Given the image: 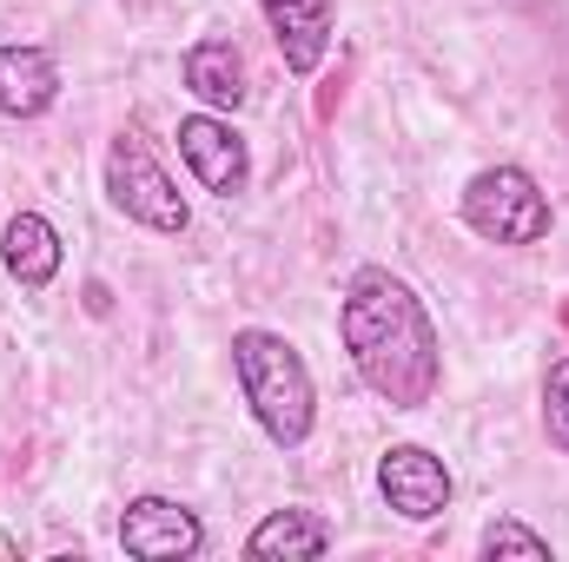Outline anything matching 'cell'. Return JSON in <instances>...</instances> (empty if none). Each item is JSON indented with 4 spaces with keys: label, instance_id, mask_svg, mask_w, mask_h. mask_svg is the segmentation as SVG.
I'll use <instances>...</instances> for the list:
<instances>
[{
    "label": "cell",
    "instance_id": "cell-13",
    "mask_svg": "<svg viewBox=\"0 0 569 562\" xmlns=\"http://www.w3.org/2000/svg\"><path fill=\"white\" fill-rule=\"evenodd\" d=\"M483 556H530L543 562L550 556V536H537L530 523H517V516H497L490 530H483Z\"/></svg>",
    "mask_w": 569,
    "mask_h": 562
},
{
    "label": "cell",
    "instance_id": "cell-2",
    "mask_svg": "<svg viewBox=\"0 0 569 562\" xmlns=\"http://www.w3.org/2000/svg\"><path fill=\"white\" fill-rule=\"evenodd\" d=\"M232 378H239V391H246L259 430H266L279 450H298V443L311 436V423H318V391H311V371H305V358H298L291 338L246 324V331L232 338Z\"/></svg>",
    "mask_w": 569,
    "mask_h": 562
},
{
    "label": "cell",
    "instance_id": "cell-12",
    "mask_svg": "<svg viewBox=\"0 0 569 562\" xmlns=\"http://www.w3.org/2000/svg\"><path fill=\"white\" fill-rule=\"evenodd\" d=\"M186 87L206 100V107H239L246 100V60H239V47L232 40H199L192 53H186Z\"/></svg>",
    "mask_w": 569,
    "mask_h": 562
},
{
    "label": "cell",
    "instance_id": "cell-10",
    "mask_svg": "<svg viewBox=\"0 0 569 562\" xmlns=\"http://www.w3.org/2000/svg\"><path fill=\"white\" fill-rule=\"evenodd\" d=\"M0 259H7V272L27 284V291H40V284L60 279V232H53V219H40V212H13L7 219V232H0Z\"/></svg>",
    "mask_w": 569,
    "mask_h": 562
},
{
    "label": "cell",
    "instance_id": "cell-5",
    "mask_svg": "<svg viewBox=\"0 0 569 562\" xmlns=\"http://www.w3.org/2000/svg\"><path fill=\"white\" fill-rule=\"evenodd\" d=\"M450 470H443V456H430L425 443H391L385 456H378V496H385V510H398L405 523H430V516H443L450 510Z\"/></svg>",
    "mask_w": 569,
    "mask_h": 562
},
{
    "label": "cell",
    "instance_id": "cell-1",
    "mask_svg": "<svg viewBox=\"0 0 569 562\" xmlns=\"http://www.w3.org/2000/svg\"><path fill=\"white\" fill-rule=\"evenodd\" d=\"M338 338L358 364V378L391 404V411H425L443 384V351H437V324H430L425 298L398 272L365 265L345 284L338 304Z\"/></svg>",
    "mask_w": 569,
    "mask_h": 562
},
{
    "label": "cell",
    "instance_id": "cell-7",
    "mask_svg": "<svg viewBox=\"0 0 569 562\" xmlns=\"http://www.w3.org/2000/svg\"><path fill=\"white\" fill-rule=\"evenodd\" d=\"M179 159L192 165V179L212 192V199H239L246 179H252V152L232 133V120H212V113H192L179 120Z\"/></svg>",
    "mask_w": 569,
    "mask_h": 562
},
{
    "label": "cell",
    "instance_id": "cell-11",
    "mask_svg": "<svg viewBox=\"0 0 569 562\" xmlns=\"http://www.w3.org/2000/svg\"><path fill=\"white\" fill-rule=\"evenodd\" d=\"M331 550V523L311 516V510H272L252 536H246V556L252 562H311Z\"/></svg>",
    "mask_w": 569,
    "mask_h": 562
},
{
    "label": "cell",
    "instance_id": "cell-9",
    "mask_svg": "<svg viewBox=\"0 0 569 562\" xmlns=\"http://www.w3.org/2000/svg\"><path fill=\"white\" fill-rule=\"evenodd\" d=\"M60 100V60L47 47H0V113L40 120Z\"/></svg>",
    "mask_w": 569,
    "mask_h": 562
},
{
    "label": "cell",
    "instance_id": "cell-3",
    "mask_svg": "<svg viewBox=\"0 0 569 562\" xmlns=\"http://www.w3.org/2000/svg\"><path fill=\"white\" fill-rule=\"evenodd\" d=\"M463 225L490 245H537L550 239V199L523 165H483L463 185Z\"/></svg>",
    "mask_w": 569,
    "mask_h": 562
},
{
    "label": "cell",
    "instance_id": "cell-4",
    "mask_svg": "<svg viewBox=\"0 0 569 562\" xmlns=\"http://www.w3.org/2000/svg\"><path fill=\"white\" fill-rule=\"evenodd\" d=\"M107 199L146 225V232H166V239H179L186 232V192L172 185V172L159 165V152L140 140V133H120V140L107 145Z\"/></svg>",
    "mask_w": 569,
    "mask_h": 562
},
{
    "label": "cell",
    "instance_id": "cell-6",
    "mask_svg": "<svg viewBox=\"0 0 569 562\" xmlns=\"http://www.w3.org/2000/svg\"><path fill=\"white\" fill-rule=\"evenodd\" d=\"M120 550L140 562H186L206 550V523L172 496H133L120 516Z\"/></svg>",
    "mask_w": 569,
    "mask_h": 562
},
{
    "label": "cell",
    "instance_id": "cell-8",
    "mask_svg": "<svg viewBox=\"0 0 569 562\" xmlns=\"http://www.w3.org/2000/svg\"><path fill=\"white\" fill-rule=\"evenodd\" d=\"M259 7H266V27H272V40H279V53H284V73L311 80L318 60H325V47H331L338 7L331 0H259Z\"/></svg>",
    "mask_w": 569,
    "mask_h": 562
},
{
    "label": "cell",
    "instance_id": "cell-14",
    "mask_svg": "<svg viewBox=\"0 0 569 562\" xmlns=\"http://www.w3.org/2000/svg\"><path fill=\"white\" fill-rule=\"evenodd\" d=\"M543 430L557 450H569V358H557L543 378Z\"/></svg>",
    "mask_w": 569,
    "mask_h": 562
}]
</instances>
